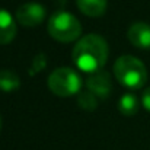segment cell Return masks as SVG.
I'll return each instance as SVG.
<instances>
[{
	"label": "cell",
	"mask_w": 150,
	"mask_h": 150,
	"mask_svg": "<svg viewBox=\"0 0 150 150\" xmlns=\"http://www.w3.org/2000/svg\"><path fill=\"white\" fill-rule=\"evenodd\" d=\"M142 103H143V106L150 111V88H147L144 92H143V96H142Z\"/></svg>",
	"instance_id": "cell-13"
},
{
	"label": "cell",
	"mask_w": 150,
	"mask_h": 150,
	"mask_svg": "<svg viewBox=\"0 0 150 150\" xmlns=\"http://www.w3.org/2000/svg\"><path fill=\"white\" fill-rule=\"evenodd\" d=\"M86 86H88L89 92H92L95 96H99V98H106L112 89L111 77L103 70L89 74V77L86 80Z\"/></svg>",
	"instance_id": "cell-6"
},
{
	"label": "cell",
	"mask_w": 150,
	"mask_h": 150,
	"mask_svg": "<svg viewBox=\"0 0 150 150\" xmlns=\"http://www.w3.org/2000/svg\"><path fill=\"white\" fill-rule=\"evenodd\" d=\"M139 99L133 93H124L118 100V109L122 115H134L139 111Z\"/></svg>",
	"instance_id": "cell-10"
},
{
	"label": "cell",
	"mask_w": 150,
	"mask_h": 150,
	"mask_svg": "<svg viewBox=\"0 0 150 150\" xmlns=\"http://www.w3.org/2000/svg\"><path fill=\"white\" fill-rule=\"evenodd\" d=\"M48 34L60 42H73L82 34V25L69 12H55L48 21Z\"/></svg>",
	"instance_id": "cell-3"
},
{
	"label": "cell",
	"mask_w": 150,
	"mask_h": 150,
	"mask_svg": "<svg viewBox=\"0 0 150 150\" xmlns=\"http://www.w3.org/2000/svg\"><path fill=\"white\" fill-rule=\"evenodd\" d=\"M128 41L140 50H150V25L144 22L133 23L127 31Z\"/></svg>",
	"instance_id": "cell-7"
},
{
	"label": "cell",
	"mask_w": 150,
	"mask_h": 150,
	"mask_svg": "<svg viewBox=\"0 0 150 150\" xmlns=\"http://www.w3.org/2000/svg\"><path fill=\"white\" fill-rule=\"evenodd\" d=\"M48 88L54 95L61 98H69L80 92L82 79L73 69L69 67L55 69L48 77Z\"/></svg>",
	"instance_id": "cell-4"
},
{
	"label": "cell",
	"mask_w": 150,
	"mask_h": 150,
	"mask_svg": "<svg viewBox=\"0 0 150 150\" xmlns=\"http://www.w3.org/2000/svg\"><path fill=\"white\" fill-rule=\"evenodd\" d=\"M98 96H95L92 92H82L80 95H79V105L83 108V109H95L96 108V105H98V99H96Z\"/></svg>",
	"instance_id": "cell-12"
},
{
	"label": "cell",
	"mask_w": 150,
	"mask_h": 150,
	"mask_svg": "<svg viewBox=\"0 0 150 150\" xmlns=\"http://www.w3.org/2000/svg\"><path fill=\"white\" fill-rule=\"evenodd\" d=\"M19 86V77L10 70H1L0 71V89L1 91H13Z\"/></svg>",
	"instance_id": "cell-11"
},
{
	"label": "cell",
	"mask_w": 150,
	"mask_h": 150,
	"mask_svg": "<svg viewBox=\"0 0 150 150\" xmlns=\"http://www.w3.org/2000/svg\"><path fill=\"white\" fill-rule=\"evenodd\" d=\"M114 74L117 80L130 89H140L147 80L146 66L133 55H122L114 64Z\"/></svg>",
	"instance_id": "cell-2"
},
{
	"label": "cell",
	"mask_w": 150,
	"mask_h": 150,
	"mask_svg": "<svg viewBox=\"0 0 150 150\" xmlns=\"http://www.w3.org/2000/svg\"><path fill=\"white\" fill-rule=\"evenodd\" d=\"M0 128H1V117H0Z\"/></svg>",
	"instance_id": "cell-14"
},
{
	"label": "cell",
	"mask_w": 150,
	"mask_h": 150,
	"mask_svg": "<svg viewBox=\"0 0 150 150\" xmlns=\"http://www.w3.org/2000/svg\"><path fill=\"white\" fill-rule=\"evenodd\" d=\"M16 35V25L13 16L4 10L0 9V44H9Z\"/></svg>",
	"instance_id": "cell-8"
},
{
	"label": "cell",
	"mask_w": 150,
	"mask_h": 150,
	"mask_svg": "<svg viewBox=\"0 0 150 150\" xmlns=\"http://www.w3.org/2000/svg\"><path fill=\"white\" fill-rule=\"evenodd\" d=\"M16 21L26 28H35L42 23L45 19V9L40 3H23L18 7L16 13Z\"/></svg>",
	"instance_id": "cell-5"
},
{
	"label": "cell",
	"mask_w": 150,
	"mask_h": 150,
	"mask_svg": "<svg viewBox=\"0 0 150 150\" xmlns=\"http://www.w3.org/2000/svg\"><path fill=\"white\" fill-rule=\"evenodd\" d=\"M76 3L83 15L91 18H98L105 13L108 0H76Z\"/></svg>",
	"instance_id": "cell-9"
},
{
	"label": "cell",
	"mask_w": 150,
	"mask_h": 150,
	"mask_svg": "<svg viewBox=\"0 0 150 150\" xmlns=\"http://www.w3.org/2000/svg\"><path fill=\"white\" fill-rule=\"evenodd\" d=\"M108 44L106 41L96 34L85 35L77 41L73 48V61L80 71L95 73L102 70L108 60Z\"/></svg>",
	"instance_id": "cell-1"
}]
</instances>
